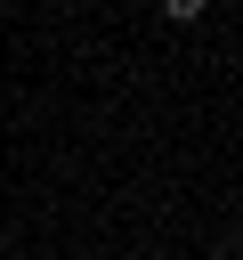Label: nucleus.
<instances>
[{
    "label": "nucleus",
    "instance_id": "1",
    "mask_svg": "<svg viewBox=\"0 0 243 260\" xmlns=\"http://www.w3.org/2000/svg\"><path fill=\"white\" fill-rule=\"evenodd\" d=\"M202 8H211V0H162V16H178V24H194Z\"/></svg>",
    "mask_w": 243,
    "mask_h": 260
}]
</instances>
